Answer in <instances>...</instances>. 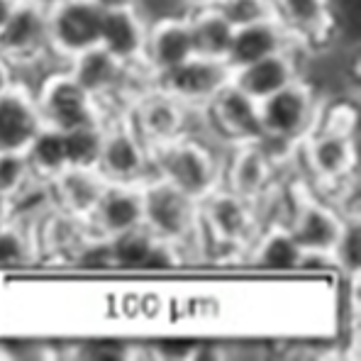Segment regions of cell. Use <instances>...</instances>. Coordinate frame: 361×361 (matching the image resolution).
I'll return each instance as SVG.
<instances>
[{
	"label": "cell",
	"instance_id": "1",
	"mask_svg": "<svg viewBox=\"0 0 361 361\" xmlns=\"http://www.w3.org/2000/svg\"><path fill=\"white\" fill-rule=\"evenodd\" d=\"M154 176L176 185L180 193L203 203L222 183V169L208 145L183 135L169 145L152 149Z\"/></svg>",
	"mask_w": 361,
	"mask_h": 361
},
{
	"label": "cell",
	"instance_id": "2",
	"mask_svg": "<svg viewBox=\"0 0 361 361\" xmlns=\"http://www.w3.org/2000/svg\"><path fill=\"white\" fill-rule=\"evenodd\" d=\"M264 147H300L317 125L315 93L300 78L259 100Z\"/></svg>",
	"mask_w": 361,
	"mask_h": 361
},
{
	"label": "cell",
	"instance_id": "3",
	"mask_svg": "<svg viewBox=\"0 0 361 361\" xmlns=\"http://www.w3.org/2000/svg\"><path fill=\"white\" fill-rule=\"evenodd\" d=\"M145 203V227L176 247H188L200 235V203L180 193L176 185L159 176H149L142 183Z\"/></svg>",
	"mask_w": 361,
	"mask_h": 361
},
{
	"label": "cell",
	"instance_id": "4",
	"mask_svg": "<svg viewBox=\"0 0 361 361\" xmlns=\"http://www.w3.org/2000/svg\"><path fill=\"white\" fill-rule=\"evenodd\" d=\"M44 127L59 132H71L78 127H90L103 122L100 103L88 93L68 71L54 73L42 83L35 95Z\"/></svg>",
	"mask_w": 361,
	"mask_h": 361
},
{
	"label": "cell",
	"instance_id": "5",
	"mask_svg": "<svg viewBox=\"0 0 361 361\" xmlns=\"http://www.w3.org/2000/svg\"><path fill=\"white\" fill-rule=\"evenodd\" d=\"M49 51V5L47 0H15L0 27V56L10 66L35 63Z\"/></svg>",
	"mask_w": 361,
	"mask_h": 361
},
{
	"label": "cell",
	"instance_id": "6",
	"mask_svg": "<svg viewBox=\"0 0 361 361\" xmlns=\"http://www.w3.org/2000/svg\"><path fill=\"white\" fill-rule=\"evenodd\" d=\"M337 120L325 122V127L312 130L302 140L305 164L322 183H342L357 166V142H354V122L347 125L344 113Z\"/></svg>",
	"mask_w": 361,
	"mask_h": 361
},
{
	"label": "cell",
	"instance_id": "7",
	"mask_svg": "<svg viewBox=\"0 0 361 361\" xmlns=\"http://www.w3.org/2000/svg\"><path fill=\"white\" fill-rule=\"evenodd\" d=\"M49 5V51L63 59L100 44L103 5L95 0H54Z\"/></svg>",
	"mask_w": 361,
	"mask_h": 361
},
{
	"label": "cell",
	"instance_id": "8",
	"mask_svg": "<svg viewBox=\"0 0 361 361\" xmlns=\"http://www.w3.org/2000/svg\"><path fill=\"white\" fill-rule=\"evenodd\" d=\"M98 169L108 183H145L152 176V149L130 120L105 125Z\"/></svg>",
	"mask_w": 361,
	"mask_h": 361
},
{
	"label": "cell",
	"instance_id": "9",
	"mask_svg": "<svg viewBox=\"0 0 361 361\" xmlns=\"http://www.w3.org/2000/svg\"><path fill=\"white\" fill-rule=\"evenodd\" d=\"M230 66L225 61L205 59V56H190L178 66L154 76V88L171 95L185 108H205L217 90L230 83Z\"/></svg>",
	"mask_w": 361,
	"mask_h": 361
},
{
	"label": "cell",
	"instance_id": "10",
	"mask_svg": "<svg viewBox=\"0 0 361 361\" xmlns=\"http://www.w3.org/2000/svg\"><path fill=\"white\" fill-rule=\"evenodd\" d=\"M200 227L217 247L240 249L254 237V203L235 195L227 188H217L200 203Z\"/></svg>",
	"mask_w": 361,
	"mask_h": 361
},
{
	"label": "cell",
	"instance_id": "11",
	"mask_svg": "<svg viewBox=\"0 0 361 361\" xmlns=\"http://www.w3.org/2000/svg\"><path fill=\"white\" fill-rule=\"evenodd\" d=\"M185 110L188 108L173 100L171 95L152 88L135 100L127 120L135 127L137 135L145 140V145L154 149V147L169 145L185 135V122H188Z\"/></svg>",
	"mask_w": 361,
	"mask_h": 361
},
{
	"label": "cell",
	"instance_id": "12",
	"mask_svg": "<svg viewBox=\"0 0 361 361\" xmlns=\"http://www.w3.org/2000/svg\"><path fill=\"white\" fill-rule=\"evenodd\" d=\"M210 125L225 137L230 145H254L264 142L262 120H259V103L242 93L237 86L227 83L205 105Z\"/></svg>",
	"mask_w": 361,
	"mask_h": 361
},
{
	"label": "cell",
	"instance_id": "13",
	"mask_svg": "<svg viewBox=\"0 0 361 361\" xmlns=\"http://www.w3.org/2000/svg\"><path fill=\"white\" fill-rule=\"evenodd\" d=\"M140 225H145L142 183H108L86 220L90 235L105 240Z\"/></svg>",
	"mask_w": 361,
	"mask_h": 361
},
{
	"label": "cell",
	"instance_id": "14",
	"mask_svg": "<svg viewBox=\"0 0 361 361\" xmlns=\"http://www.w3.org/2000/svg\"><path fill=\"white\" fill-rule=\"evenodd\" d=\"M42 127L39 108L27 88L13 83L0 93V152H27Z\"/></svg>",
	"mask_w": 361,
	"mask_h": 361
},
{
	"label": "cell",
	"instance_id": "15",
	"mask_svg": "<svg viewBox=\"0 0 361 361\" xmlns=\"http://www.w3.org/2000/svg\"><path fill=\"white\" fill-rule=\"evenodd\" d=\"M193 56V39H190L188 18H166L154 23L147 30V44L142 54V66L149 76L169 71Z\"/></svg>",
	"mask_w": 361,
	"mask_h": 361
},
{
	"label": "cell",
	"instance_id": "16",
	"mask_svg": "<svg viewBox=\"0 0 361 361\" xmlns=\"http://www.w3.org/2000/svg\"><path fill=\"white\" fill-rule=\"evenodd\" d=\"M295 44H298V39L286 30V25L279 18H269L235 30L225 63L230 66V71H235V68H242L252 61L276 54V51L293 49Z\"/></svg>",
	"mask_w": 361,
	"mask_h": 361
},
{
	"label": "cell",
	"instance_id": "17",
	"mask_svg": "<svg viewBox=\"0 0 361 361\" xmlns=\"http://www.w3.org/2000/svg\"><path fill=\"white\" fill-rule=\"evenodd\" d=\"M130 68H132L130 63L120 61L118 56H113L100 44L90 47V49L68 59V73H71L98 103L110 98V95L120 93V88L125 86V81H127Z\"/></svg>",
	"mask_w": 361,
	"mask_h": 361
},
{
	"label": "cell",
	"instance_id": "18",
	"mask_svg": "<svg viewBox=\"0 0 361 361\" xmlns=\"http://www.w3.org/2000/svg\"><path fill=\"white\" fill-rule=\"evenodd\" d=\"M274 169L276 159L262 142L237 145L230 169H227V190H232L249 203H257L274 180Z\"/></svg>",
	"mask_w": 361,
	"mask_h": 361
},
{
	"label": "cell",
	"instance_id": "19",
	"mask_svg": "<svg viewBox=\"0 0 361 361\" xmlns=\"http://www.w3.org/2000/svg\"><path fill=\"white\" fill-rule=\"evenodd\" d=\"M293 81H298V63H295L293 49L276 51V54L252 61L242 68H235L230 76L232 86H237L242 93H247L257 103Z\"/></svg>",
	"mask_w": 361,
	"mask_h": 361
},
{
	"label": "cell",
	"instance_id": "20",
	"mask_svg": "<svg viewBox=\"0 0 361 361\" xmlns=\"http://www.w3.org/2000/svg\"><path fill=\"white\" fill-rule=\"evenodd\" d=\"M147 25L137 15L135 5L127 8H103V23H100V47L108 49L120 61L137 66L142 63L147 44Z\"/></svg>",
	"mask_w": 361,
	"mask_h": 361
},
{
	"label": "cell",
	"instance_id": "21",
	"mask_svg": "<svg viewBox=\"0 0 361 361\" xmlns=\"http://www.w3.org/2000/svg\"><path fill=\"white\" fill-rule=\"evenodd\" d=\"M47 185L54 193L56 208L86 222L88 215L95 208V203H98V198L103 195L108 180L103 178V173L98 169L68 166L56 178H51Z\"/></svg>",
	"mask_w": 361,
	"mask_h": 361
},
{
	"label": "cell",
	"instance_id": "22",
	"mask_svg": "<svg viewBox=\"0 0 361 361\" xmlns=\"http://www.w3.org/2000/svg\"><path fill=\"white\" fill-rule=\"evenodd\" d=\"M344 215H337L325 203L312 198H302L293 212L288 230L300 244L302 252H332L337 235L342 230ZM332 257V254H330Z\"/></svg>",
	"mask_w": 361,
	"mask_h": 361
},
{
	"label": "cell",
	"instance_id": "23",
	"mask_svg": "<svg viewBox=\"0 0 361 361\" xmlns=\"http://www.w3.org/2000/svg\"><path fill=\"white\" fill-rule=\"evenodd\" d=\"M276 18L298 39V44H322L332 35L330 0H271Z\"/></svg>",
	"mask_w": 361,
	"mask_h": 361
},
{
	"label": "cell",
	"instance_id": "24",
	"mask_svg": "<svg viewBox=\"0 0 361 361\" xmlns=\"http://www.w3.org/2000/svg\"><path fill=\"white\" fill-rule=\"evenodd\" d=\"M188 25H190V39H193L195 56H205V59H215V61L227 59L235 27L217 13L215 5L203 3V8L188 18Z\"/></svg>",
	"mask_w": 361,
	"mask_h": 361
},
{
	"label": "cell",
	"instance_id": "25",
	"mask_svg": "<svg viewBox=\"0 0 361 361\" xmlns=\"http://www.w3.org/2000/svg\"><path fill=\"white\" fill-rule=\"evenodd\" d=\"M300 254L302 249L290 235L288 225H274L252 247V264L267 271H295Z\"/></svg>",
	"mask_w": 361,
	"mask_h": 361
},
{
	"label": "cell",
	"instance_id": "26",
	"mask_svg": "<svg viewBox=\"0 0 361 361\" xmlns=\"http://www.w3.org/2000/svg\"><path fill=\"white\" fill-rule=\"evenodd\" d=\"M25 157H27L35 178L42 180V183H49L51 178L59 176L63 169H68L63 132L51 130V127H42L39 135H37L35 140H32V145L27 147Z\"/></svg>",
	"mask_w": 361,
	"mask_h": 361
},
{
	"label": "cell",
	"instance_id": "27",
	"mask_svg": "<svg viewBox=\"0 0 361 361\" xmlns=\"http://www.w3.org/2000/svg\"><path fill=\"white\" fill-rule=\"evenodd\" d=\"M103 132H105V122H100V125H90V127H78V130H71V132H63L68 166H78V169H95L98 166L100 147H103Z\"/></svg>",
	"mask_w": 361,
	"mask_h": 361
},
{
	"label": "cell",
	"instance_id": "28",
	"mask_svg": "<svg viewBox=\"0 0 361 361\" xmlns=\"http://www.w3.org/2000/svg\"><path fill=\"white\" fill-rule=\"evenodd\" d=\"M332 264L334 269L344 271L347 276H352L354 281L359 279V267H361V227H359V215H344L342 230L337 235V242L332 247Z\"/></svg>",
	"mask_w": 361,
	"mask_h": 361
},
{
	"label": "cell",
	"instance_id": "29",
	"mask_svg": "<svg viewBox=\"0 0 361 361\" xmlns=\"http://www.w3.org/2000/svg\"><path fill=\"white\" fill-rule=\"evenodd\" d=\"M35 180L25 152H0V198L13 203Z\"/></svg>",
	"mask_w": 361,
	"mask_h": 361
},
{
	"label": "cell",
	"instance_id": "30",
	"mask_svg": "<svg viewBox=\"0 0 361 361\" xmlns=\"http://www.w3.org/2000/svg\"><path fill=\"white\" fill-rule=\"evenodd\" d=\"M205 3L215 5L217 13L235 30L276 18V10L271 0H205Z\"/></svg>",
	"mask_w": 361,
	"mask_h": 361
},
{
	"label": "cell",
	"instance_id": "31",
	"mask_svg": "<svg viewBox=\"0 0 361 361\" xmlns=\"http://www.w3.org/2000/svg\"><path fill=\"white\" fill-rule=\"evenodd\" d=\"M32 247H35L32 237L23 230V225L15 222V217H10V220L0 227V269L27 264L30 259L35 257Z\"/></svg>",
	"mask_w": 361,
	"mask_h": 361
},
{
	"label": "cell",
	"instance_id": "32",
	"mask_svg": "<svg viewBox=\"0 0 361 361\" xmlns=\"http://www.w3.org/2000/svg\"><path fill=\"white\" fill-rule=\"evenodd\" d=\"M15 83V78H13V66H10L8 61L0 56V93L3 90H8L10 86Z\"/></svg>",
	"mask_w": 361,
	"mask_h": 361
},
{
	"label": "cell",
	"instance_id": "33",
	"mask_svg": "<svg viewBox=\"0 0 361 361\" xmlns=\"http://www.w3.org/2000/svg\"><path fill=\"white\" fill-rule=\"evenodd\" d=\"M10 217H13V205H10V200L0 198V227H3Z\"/></svg>",
	"mask_w": 361,
	"mask_h": 361
},
{
	"label": "cell",
	"instance_id": "34",
	"mask_svg": "<svg viewBox=\"0 0 361 361\" xmlns=\"http://www.w3.org/2000/svg\"><path fill=\"white\" fill-rule=\"evenodd\" d=\"M103 8H127V5H137V0H95Z\"/></svg>",
	"mask_w": 361,
	"mask_h": 361
},
{
	"label": "cell",
	"instance_id": "35",
	"mask_svg": "<svg viewBox=\"0 0 361 361\" xmlns=\"http://www.w3.org/2000/svg\"><path fill=\"white\" fill-rule=\"evenodd\" d=\"M13 5H15V0H0V27L5 25L8 15L13 13Z\"/></svg>",
	"mask_w": 361,
	"mask_h": 361
},
{
	"label": "cell",
	"instance_id": "36",
	"mask_svg": "<svg viewBox=\"0 0 361 361\" xmlns=\"http://www.w3.org/2000/svg\"><path fill=\"white\" fill-rule=\"evenodd\" d=\"M47 3H54V0H47Z\"/></svg>",
	"mask_w": 361,
	"mask_h": 361
}]
</instances>
